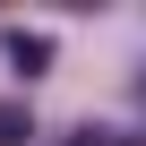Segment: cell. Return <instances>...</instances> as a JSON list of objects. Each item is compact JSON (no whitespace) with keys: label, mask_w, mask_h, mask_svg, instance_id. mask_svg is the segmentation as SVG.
I'll list each match as a JSON object with an SVG mask.
<instances>
[{"label":"cell","mask_w":146,"mask_h":146,"mask_svg":"<svg viewBox=\"0 0 146 146\" xmlns=\"http://www.w3.org/2000/svg\"><path fill=\"white\" fill-rule=\"evenodd\" d=\"M103 146H146V137H112V129H103Z\"/></svg>","instance_id":"obj_3"},{"label":"cell","mask_w":146,"mask_h":146,"mask_svg":"<svg viewBox=\"0 0 146 146\" xmlns=\"http://www.w3.org/2000/svg\"><path fill=\"white\" fill-rule=\"evenodd\" d=\"M26 137H35V112L17 95H0V146H26Z\"/></svg>","instance_id":"obj_2"},{"label":"cell","mask_w":146,"mask_h":146,"mask_svg":"<svg viewBox=\"0 0 146 146\" xmlns=\"http://www.w3.org/2000/svg\"><path fill=\"white\" fill-rule=\"evenodd\" d=\"M0 52H9L17 78H43V69H52V35H35V26H9V35H0Z\"/></svg>","instance_id":"obj_1"},{"label":"cell","mask_w":146,"mask_h":146,"mask_svg":"<svg viewBox=\"0 0 146 146\" xmlns=\"http://www.w3.org/2000/svg\"><path fill=\"white\" fill-rule=\"evenodd\" d=\"M137 95H146V78H137Z\"/></svg>","instance_id":"obj_4"}]
</instances>
